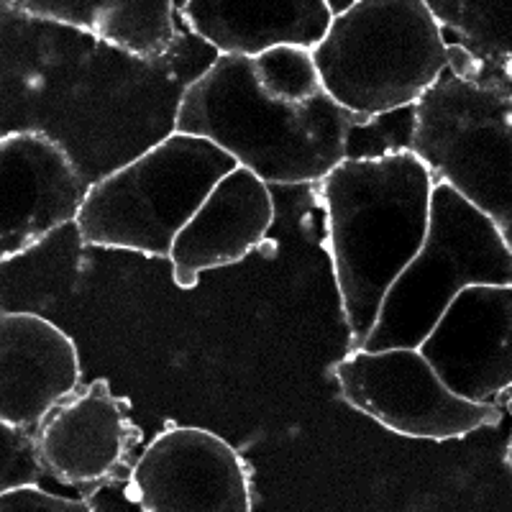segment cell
I'll use <instances>...</instances> for the list:
<instances>
[{
    "instance_id": "cell-1",
    "label": "cell",
    "mask_w": 512,
    "mask_h": 512,
    "mask_svg": "<svg viewBox=\"0 0 512 512\" xmlns=\"http://www.w3.org/2000/svg\"><path fill=\"white\" fill-rule=\"evenodd\" d=\"M436 177L413 152L344 159L323 180L328 249L354 349L428 236Z\"/></svg>"
},
{
    "instance_id": "cell-2",
    "label": "cell",
    "mask_w": 512,
    "mask_h": 512,
    "mask_svg": "<svg viewBox=\"0 0 512 512\" xmlns=\"http://www.w3.org/2000/svg\"><path fill=\"white\" fill-rule=\"evenodd\" d=\"M359 118L328 93L308 105L272 98L251 57L221 54L182 93L175 131L205 136L269 185H305L344 162Z\"/></svg>"
},
{
    "instance_id": "cell-3",
    "label": "cell",
    "mask_w": 512,
    "mask_h": 512,
    "mask_svg": "<svg viewBox=\"0 0 512 512\" xmlns=\"http://www.w3.org/2000/svg\"><path fill=\"white\" fill-rule=\"evenodd\" d=\"M313 57L328 95L356 116L415 105L448 67L425 0H356L333 16Z\"/></svg>"
},
{
    "instance_id": "cell-4",
    "label": "cell",
    "mask_w": 512,
    "mask_h": 512,
    "mask_svg": "<svg viewBox=\"0 0 512 512\" xmlns=\"http://www.w3.org/2000/svg\"><path fill=\"white\" fill-rule=\"evenodd\" d=\"M239 162L205 136L175 131L95 182L77 231L88 246L167 256L210 190Z\"/></svg>"
},
{
    "instance_id": "cell-5",
    "label": "cell",
    "mask_w": 512,
    "mask_h": 512,
    "mask_svg": "<svg viewBox=\"0 0 512 512\" xmlns=\"http://www.w3.org/2000/svg\"><path fill=\"white\" fill-rule=\"evenodd\" d=\"M413 154L500 228L512 249V90L441 72L415 103Z\"/></svg>"
},
{
    "instance_id": "cell-6",
    "label": "cell",
    "mask_w": 512,
    "mask_h": 512,
    "mask_svg": "<svg viewBox=\"0 0 512 512\" xmlns=\"http://www.w3.org/2000/svg\"><path fill=\"white\" fill-rule=\"evenodd\" d=\"M472 285H512V249L482 210L446 182H436L428 236L387 290L359 349H418L451 300Z\"/></svg>"
},
{
    "instance_id": "cell-7",
    "label": "cell",
    "mask_w": 512,
    "mask_h": 512,
    "mask_svg": "<svg viewBox=\"0 0 512 512\" xmlns=\"http://www.w3.org/2000/svg\"><path fill=\"white\" fill-rule=\"evenodd\" d=\"M336 382L349 405L400 436L448 441L502 420L497 405L456 395L410 346L354 349L336 364Z\"/></svg>"
},
{
    "instance_id": "cell-8",
    "label": "cell",
    "mask_w": 512,
    "mask_h": 512,
    "mask_svg": "<svg viewBox=\"0 0 512 512\" xmlns=\"http://www.w3.org/2000/svg\"><path fill=\"white\" fill-rule=\"evenodd\" d=\"M128 500L146 512H249L251 477L239 451L205 428L159 433L128 477Z\"/></svg>"
},
{
    "instance_id": "cell-9",
    "label": "cell",
    "mask_w": 512,
    "mask_h": 512,
    "mask_svg": "<svg viewBox=\"0 0 512 512\" xmlns=\"http://www.w3.org/2000/svg\"><path fill=\"white\" fill-rule=\"evenodd\" d=\"M418 349L456 395L497 405L512 387V285L464 287Z\"/></svg>"
},
{
    "instance_id": "cell-10",
    "label": "cell",
    "mask_w": 512,
    "mask_h": 512,
    "mask_svg": "<svg viewBox=\"0 0 512 512\" xmlns=\"http://www.w3.org/2000/svg\"><path fill=\"white\" fill-rule=\"evenodd\" d=\"M88 190L70 154L47 134L16 131L0 144V254L21 256L77 221Z\"/></svg>"
},
{
    "instance_id": "cell-11",
    "label": "cell",
    "mask_w": 512,
    "mask_h": 512,
    "mask_svg": "<svg viewBox=\"0 0 512 512\" xmlns=\"http://www.w3.org/2000/svg\"><path fill=\"white\" fill-rule=\"evenodd\" d=\"M80 356L72 338L34 313L0 318V420L34 428L75 395Z\"/></svg>"
},
{
    "instance_id": "cell-12",
    "label": "cell",
    "mask_w": 512,
    "mask_h": 512,
    "mask_svg": "<svg viewBox=\"0 0 512 512\" xmlns=\"http://www.w3.org/2000/svg\"><path fill=\"white\" fill-rule=\"evenodd\" d=\"M272 221L274 200L269 182L241 164L231 169L177 233L169 251L177 285L190 290L198 285L205 269L241 262L262 244Z\"/></svg>"
},
{
    "instance_id": "cell-13",
    "label": "cell",
    "mask_w": 512,
    "mask_h": 512,
    "mask_svg": "<svg viewBox=\"0 0 512 512\" xmlns=\"http://www.w3.org/2000/svg\"><path fill=\"white\" fill-rule=\"evenodd\" d=\"M36 441L41 464L57 482L95 484L123 464L136 443V428L111 384L95 379L44 418Z\"/></svg>"
},
{
    "instance_id": "cell-14",
    "label": "cell",
    "mask_w": 512,
    "mask_h": 512,
    "mask_svg": "<svg viewBox=\"0 0 512 512\" xmlns=\"http://www.w3.org/2000/svg\"><path fill=\"white\" fill-rule=\"evenodd\" d=\"M180 18L218 54L259 57L282 44L315 49L333 11L328 0H187Z\"/></svg>"
},
{
    "instance_id": "cell-15",
    "label": "cell",
    "mask_w": 512,
    "mask_h": 512,
    "mask_svg": "<svg viewBox=\"0 0 512 512\" xmlns=\"http://www.w3.org/2000/svg\"><path fill=\"white\" fill-rule=\"evenodd\" d=\"M3 6L85 31L141 59L164 57L180 36L175 0H3Z\"/></svg>"
},
{
    "instance_id": "cell-16",
    "label": "cell",
    "mask_w": 512,
    "mask_h": 512,
    "mask_svg": "<svg viewBox=\"0 0 512 512\" xmlns=\"http://www.w3.org/2000/svg\"><path fill=\"white\" fill-rule=\"evenodd\" d=\"M446 41H456L482 62V80L512 72V0H425Z\"/></svg>"
},
{
    "instance_id": "cell-17",
    "label": "cell",
    "mask_w": 512,
    "mask_h": 512,
    "mask_svg": "<svg viewBox=\"0 0 512 512\" xmlns=\"http://www.w3.org/2000/svg\"><path fill=\"white\" fill-rule=\"evenodd\" d=\"M251 62H254L256 80L262 82V88L272 98L292 105H308L328 93L320 80L313 49L282 44L267 49L259 57H251Z\"/></svg>"
},
{
    "instance_id": "cell-18",
    "label": "cell",
    "mask_w": 512,
    "mask_h": 512,
    "mask_svg": "<svg viewBox=\"0 0 512 512\" xmlns=\"http://www.w3.org/2000/svg\"><path fill=\"white\" fill-rule=\"evenodd\" d=\"M0 443H3L0 489H11L18 484H39V477L47 474V469L41 464L39 441L36 436H31L29 428L0 420Z\"/></svg>"
},
{
    "instance_id": "cell-19",
    "label": "cell",
    "mask_w": 512,
    "mask_h": 512,
    "mask_svg": "<svg viewBox=\"0 0 512 512\" xmlns=\"http://www.w3.org/2000/svg\"><path fill=\"white\" fill-rule=\"evenodd\" d=\"M93 505L85 500L54 495L39 484H18L0 489V512H90Z\"/></svg>"
},
{
    "instance_id": "cell-20",
    "label": "cell",
    "mask_w": 512,
    "mask_h": 512,
    "mask_svg": "<svg viewBox=\"0 0 512 512\" xmlns=\"http://www.w3.org/2000/svg\"><path fill=\"white\" fill-rule=\"evenodd\" d=\"M354 3H356V0H328V6H331L333 16H336V13H341V11H346V8L354 6Z\"/></svg>"
},
{
    "instance_id": "cell-21",
    "label": "cell",
    "mask_w": 512,
    "mask_h": 512,
    "mask_svg": "<svg viewBox=\"0 0 512 512\" xmlns=\"http://www.w3.org/2000/svg\"><path fill=\"white\" fill-rule=\"evenodd\" d=\"M500 82H505L507 88H510V90H512V72H510V75H507V77H502V80H500Z\"/></svg>"
},
{
    "instance_id": "cell-22",
    "label": "cell",
    "mask_w": 512,
    "mask_h": 512,
    "mask_svg": "<svg viewBox=\"0 0 512 512\" xmlns=\"http://www.w3.org/2000/svg\"><path fill=\"white\" fill-rule=\"evenodd\" d=\"M185 3H187V0H175V8H177V13H180L182 8H185Z\"/></svg>"
}]
</instances>
